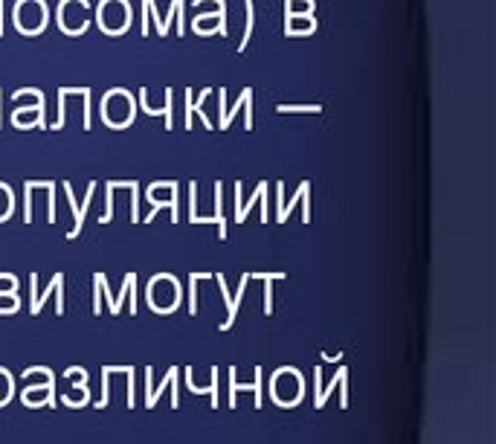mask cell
Listing matches in <instances>:
<instances>
[{
	"label": "cell",
	"mask_w": 496,
	"mask_h": 444,
	"mask_svg": "<svg viewBox=\"0 0 496 444\" xmlns=\"http://www.w3.org/2000/svg\"><path fill=\"white\" fill-rule=\"evenodd\" d=\"M145 113H166V125L172 131V90L166 93V108H143Z\"/></svg>",
	"instance_id": "cell-2"
},
{
	"label": "cell",
	"mask_w": 496,
	"mask_h": 444,
	"mask_svg": "<svg viewBox=\"0 0 496 444\" xmlns=\"http://www.w3.org/2000/svg\"><path fill=\"white\" fill-rule=\"evenodd\" d=\"M314 18H305L299 20V15H291V24H288V33H314Z\"/></svg>",
	"instance_id": "cell-1"
},
{
	"label": "cell",
	"mask_w": 496,
	"mask_h": 444,
	"mask_svg": "<svg viewBox=\"0 0 496 444\" xmlns=\"http://www.w3.org/2000/svg\"><path fill=\"white\" fill-rule=\"evenodd\" d=\"M288 6H291V9H302L305 15L314 12V0H288Z\"/></svg>",
	"instance_id": "cell-3"
}]
</instances>
